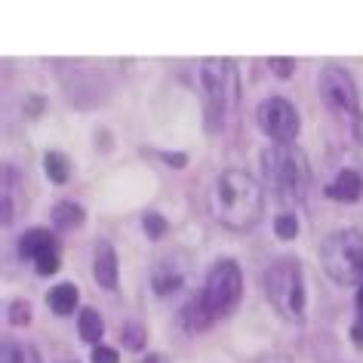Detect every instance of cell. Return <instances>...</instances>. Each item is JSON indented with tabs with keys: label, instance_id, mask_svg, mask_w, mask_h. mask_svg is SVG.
<instances>
[{
	"label": "cell",
	"instance_id": "4",
	"mask_svg": "<svg viewBox=\"0 0 363 363\" xmlns=\"http://www.w3.org/2000/svg\"><path fill=\"white\" fill-rule=\"evenodd\" d=\"M268 302L274 305V311L286 320H305V277H302V262L296 256H284L274 259L265 268L262 277Z\"/></svg>",
	"mask_w": 363,
	"mask_h": 363
},
{
	"label": "cell",
	"instance_id": "25",
	"mask_svg": "<svg viewBox=\"0 0 363 363\" xmlns=\"http://www.w3.org/2000/svg\"><path fill=\"white\" fill-rule=\"evenodd\" d=\"M93 363H121L114 348H105V345H96L93 348Z\"/></svg>",
	"mask_w": 363,
	"mask_h": 363
},
{
	"label": "cell",
	"instance_id": "12",
	"mask_svg": "<svg viewBox=\"0 0 363 363\" xmlns=\"http://www.w3.org/2000/svg\"><path fill=\"white\" fill-rule=\"evenodd\" d=\"M360 194H363V179H360V172H354V169L335 172V179L330 182V188H326V197L339 201V203H357Z\"/></svg>",
	"mask_w": 363,
	"mask_h": 363
},
{
	"label": "cell",
	"instance_id": "18",
	"mask_svg": "<svg viewBox=\"0 0 363 363\" xmlns=\"http://www.w3.org/2000/svg\"><path fill=\"white\" fill-rule=\"evenodd\" d=\"M4 363H40V351L28 342H4Z\"/></svg>",
	"mask_w": 363,
	"mask_h": 363
},
{
	"label": "cell",
	"instance_id": "17",
	"mask_svg": "<svg viewBox=\"0 0 363 363\" xmlns=\"http://www.w3.org/2000/svg\"><path fill=\"white\" fill-rule=\"evenodd\" d=\"M77 335L84 342H93V345H99V339L105 335V323H102V317H99L96 308H84V311H80V317H77Z\"/></svg>",
	"mask_w": 363,
	"mask_h": 363
},
{
	"label": "cell",
	"instance_id": "5",
	"mask_svg": "<svg viewBox=\"0 0 363 363\" xmlns=\"http://www.w3.org/2000/svg\"><path fill=\"white\" fill-rule=\"evenodd\" d=\"M320 265L326 277L342 286L363 284V234L357 228L333 231L320 243Z\"/></svg>",
	"mask_w": 363,
	"mask_h": 363
},
{
	"label": "cell",
	"instance_id": "19",
	"mask_svg": "<svg viewBox=\"0 0 363 363\" xmlns=\"http://www.w3.org/2000/svg\"><path fill=\"white\" fill-rule=\"evenodd\" d=\"M121 339H123V348H130V351H142L145 348V326L142 323H123V330H121Z\"/></svg>",
	"mask_w": 363,
	"mask_h": 363
},
{
	"label": "cell",
	"instance_id": "27",
	"mask_svg": "<svg viewBox=\"0 0 363 363\" xmlns=\"http://www.w3.org/2000/svg\"><path fill=\"white\" fill-rule=\"evenodd\" d=\"M351 342L357 345V348H363V311H360V317L354 320V326H351Z\"/></svg>",
	"mask_w": 363,
	"mask_h": 363
},
{
	"label": "cell",
	"instance_id": "24",
	"mask_svg": "<svg viewBox=\"0 0 363 363\" xmlns=\"http://www.w3.org/2000/svg\"><path fill=\"white\" fill-rule=\"evenodd\" d=\"M268 68H271V74L280 77V80H286L289 74L296 71V59H268Z\"/></svg>",
	"mask_w": 363,
	"mask_h": 363
},
{
	"label": "cell",
	"instance_id": "20",
	"mask_svg": "<svg viewBox=\"0 0 363 363\" xmlns=\"http://www.w3.org/2000/svg\"><path fill=\"white\" fill-rule=\"evenodd\" d=\"M6 320L13 326H28L31 323V302L28 298H16V302H10V308H6Z\"/></svg>",
	"mask_w": 363,
	"mask_h": 363
},
{
	"label": "cell",
	"instance_id": "2",
	"mask_svg": "<svg viewBox=\"0 0 363 363\" xmlns=\"http://www.w3.org/2000/svg\"><path fill=\"white\" fill-rule=\"evenodd\" d=\"M259 163H262L265 188L286 213L308 201V191H311V163H308L305 151H298L296 145H268L259 154Z\"/></svg>",
	"mask_w": 363,
	"mask_h": 363
},
{
	"label": "cell",
	"instance_id": "6",
	"mask_svg": "<svg viewBox=\"0 0 363 363\" xmlns=\"http://www.w3.org/2000/svg\"><path fill=\"white\" fill-rule=\"evenodd\" d=\"M197 296H201V302H203L206 311H210L213 320L228 317L234 308H238L240 296H243V271H240V265L234 259L213 262V268L206 271L203 289Z\"/></svg>",
	"mask_w": 363,
	"mask_h": 363
},
{
	"label": "cell",
	"instance_id": "16",
	"mask_svg": "<svg viewBox=\"0 0 363 363\" xmlns=\"http://www.w3.org/2000/svg\"><path fill=\"white\" fill-rule=\"evenodd\" d=\"M43 172L52 185H65L71 179V160L62 151H47L43 154Z\"/></svg>",
	"mask_w": 363,
	"mask_h": 363
},
{
	"label": "cell",
	"instance_id": "26",
	"mask_svg": "<svg viewBox=\"0 0 363 363\" xmlns=\"http://www.w3.org/2000/svg\"><path fill=\"white\" fill-rule=\"evenodd\" d=\"M160 157L167 160L169 167H176V169H182V167H185V163H188V154H182V151H163Z\"/></svg>",
	"mask_w": 363,
	"mask_h": 363
},
{
	"label": "cell",
	"instance_id": "28",
	"mask_svg": "<svg viewBox=\"0 0 363 363\" xmlns=\"http://www.w3.org/2000/svg\"><path fill=\"white\" fill-rule=\"evenodd\" d=\"M259 363H293L289 354H268V357H262Z\"/></svg>",
	"mask_w": 363,
	"mask_h": 363
},
{
	"label": "cell",
	"instance_id": "7",
	"mask_svg": "<svg viewBox=\"0 0 363 363\" xmlns=\"http://www.w3.org/2000/svg\"><path fill=\"white\" fill-rule=\"evenodd\" d=\"M317 93H320V102L326 105V111L348 126V130H357L360 123V99H357V84L345 68L339 65H326L317 77Z\"/></svg>",
	"mask_w": 363,
	"mask_h": 363
},
{
	"label": "cell",
	"instance_id": "14",
	"mask_svg": "<svg viewBox=\"0 0 363 363\" xmlns=\"http://www.w3.org/2000/svg\"><path fill=\"white\" fill-rule=\"evenodd\" d=\"M86 222V213L84 206L74 203V201H59L56 206H52V225H56L59 231H77L80 225Z\"/></svg>",
	"mask_w": 363,
	"mask_h": 363
},
{
	"label": "cell",
	"instance_id": "3",
	"mask_svg": "<svg viewBox=\"0 0 363 363\" xmlns=\"http://www.w3.org/2000/svg\"><path fill=\"white\" fill-rule=\"evenodd\" d=\"M201 99L206 133H222L240 102V77L231 59L201 62Z\"/></svg>",
	"mask_w": 363,
	"mask_h": 363
},
{
	"label": "cell",
	"instance_id": "21",
	"mask_svg": "<svg viewBox=\"0 0 363 363\" xmlns=\"http://www.w3.org/2000/svg\"><path fill=\"white\" fill-rule=\"evenodd\" d=\"M274 234L280 240H296V234H298V219L293 213H280L277 219H274Z\"/></svg>",
	"mask_w": 363,
	"mask_h": 363
},
{
	"label": "cell",
	"instance_id": "8",
	"mask_svg": "<svg viewBox=\"0 0 363 363\" xmlns=\"http://www.w3.org/2000/svg\"><path fill=\"white\" fill-rule=\"evenodd\" d=\"M259 126L274 145H293L298 130H302V117L289 99L271 96L259 105Z\"/></svg>",
	"mask_w": 363,
	"mask_h": 363
},
{
	"label": "cell",
	"instance_id": "1",
	"mask_svg": "<svg viewBox=\"0 0 363 363\" xmlns=\"http://www.w3.org/2000/svg\"><path fill=\"white\" fill-rule=\"evenodd\" d=\"M210 206L216 222L228 231H250L262 219L265 194L262 185L243 169H225L210 191Z\"/></svg>",
	"mask_w": 363,
	"mask_h": 363
},
{
	"label": "cell",
	"instance_id": "23",
	"mask_svg": "<svg viewBox=\"0 0 363 363\" xmlns=\"http://www.w3.org/2000/svg\"><path fill=\"white\" fill-rule=\"evenodd\" d=\"M59 247L56 250H50V252H43V256L34 262V268H38V274H56L59 271Z\"/></svg>",
	"mask_w": 363,
	"mask_h": 363
},
{
	"label": "cell",
	"instance_id": "11",
	"mask_svg": "<svg viewBox=\"0 0 363 363\" xmlns=\"http://www.w3.org/2000/svg\"><path fill=\"white\" fill-rule=\"evenodd\" d=\"M56 247H59V238H52V231H47V228H28L19 238V247H16V252H19V259H25V262H38L43 252H50Z\"/></svg>",
	"mask_w": 363,
	"mask_h": 363
},
{
	"label": "cell",
	"instance_id": "29",
	"mask_svg": "<svg viewBox=\"0 0 363 363\" xmlns=\"http://www.w3.org/2000/svg\"><path fill=\"white\" fill-rule=\"evenodd\" d=\"M142 363H167V357H163V354H148Z\"/></svg>",
	"mask_w": 363,
	"mask_h": 363
},
{
	"label": "cell",
	"instance_id": "22",
	"mask_svg": "<svg viewBox=\"0 0 363 363\" xmlns=\"http://www.w3.org/2000/svg\"><path fill=\"white\" fill-rule=\"evenodd\" d=\"M142 228H145V234H148L151 240H160L163 234H167L169 225H167V219H163L160 213H145L142 216Z\"/></svg>",
	"mask_w": 363,
	"mask_h": 363
},
{
	"label": "cell",
	"instance_id": "30",
	"mask_svg": "<svg viewBox=\"0 0 363 363\" xmlns=\"http://www.w3.org/2000/svg\"><path fill=\"white\" fill-rule=\"evenodd\" d=\"M357 311H363V284H360V289H357Z\"/></svg>",
	"mask_w": 363,
	"mask_h": 363
},
{
	"label": "cell",
	"instance_id": "13",
	"mask_svg": "<svg viewBox=\"0 0 363 363\" xmlns=\"http://www.w3.org/2000/svg\"><path fill=\"white\" fill-rule=\"evenodd\" d=\"M77 298H80L77 286L65 280V284H56V286H52L50 293H47V308H50V311L56 314V317H68V314L77 308Z\"/></svg>",
	"mask_w": 363,
	"mask_h": 363
},
{
	"label": "cell",
	"instance_id": "9",
	"mask_svg": "<svg viewBox=\"0 0 363 363\" xmlns=\"http://www.w3.org/2000/svg\"><path fill=\"white\" fill-rule=\"evenodd\" d=\"M185 277H188V262L172 252L167 259H157V265L151 271V286L157 296H172L176 289L185 286Z\"/></svg>",
	"mask_w": 363,
	"mask_h": 363
},
{
	"label": "cell",
	"instance_id": "10",
	"mask_svg": "<svg viewBox=\"0 0 363 363\" xmlns=\"http://www.w3.org/2000/svg\"><path fill=\"white\" fill-rule=\"evenodd\" d=\"M93 277L102 289H117L121 280V265H117V252L108 240H96V259H93Z\"/></svg>",
	"mask_w": 363,
	"mask_h": 363
},
{
	"label": "cell",
	"instance_id": "15",
	"mask_svg": "<svg viewBox=\"0 0 363 363\" xmlns=\"http://www.w3.org/2000/svg\"><path fill=\"white\" fill-rule=\"evenodd\" d=\"M179 323L185 326L188 333H203L206 326H213L216 320L210 317V311H206V308H203L201 296H194L191 302H188L185 308H182V314H179Z\"/></svg>",
	"mask_w": 363,
	"mask_h": 363
}]
</instances>
